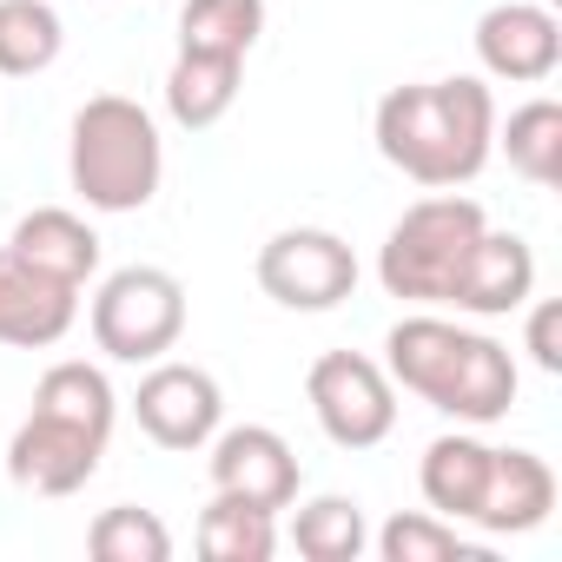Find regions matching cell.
<instances>
[{"label":"cell","mask_w":562,"mask_h":562,"mask_svg":"<svg viewBox=\"0 0 562 562\" xmlns=\"http://www.w3.org/2000/svg\"><path fill=\"white\" fill-rule=\"evenodd\" d=\"M378 153L404 179H417L430 192L470 186L496 153V100H490V87L470 80V74L391 87L378 100Z\"/></svg>","instance_id":"1"},{"label":"cell","mask_w":562,"mask_h":562,"mask_svg":"<svg viewBox=\"0 0 562 562\" xmlns=\"http://www.w3.org/2000/svg\"><path fill=\"white\" fill-rule=\"evenodd\" d=\"M384 371L391 384H404L411 397H424L430 411L483 430L496 417H509L516 404V358L509 345H496L490 331H463L437 312L397 318L384 338Z\"/></svg>","instance_id":"2"},{"label":"cell","mask_w":562,"mask_h":562,"mask_svg":"<svg viewBox=\"0 0 562 562\" xmlns=\"http://www.w3.org/2000/svg\"><path fill=\"white\" fill-rule=\"evenodd\" d=\"M67 172L93 212H146L166 179V146H159L153 113L126 93H93L74 113Z\"/></svg>","instance_id":"3"},{"label":"cell","mask_w":562,"mask_h":562,"mask_svg":"<svg viewBox=\"0 0 562 562\" xmlns=\"http://www.w3.org/2000/svg\"><path fill=\"white\" fill-rule=\"evenodd\" d=\"M483 232H490L483 205L463 199L457 186L417 199V205L391 225V238H384V251H378L384 292L404 299V305H450V292H457V278H463V265H470V251H476Z\"/></svg>","instance_id":"4"},{"label":"cell","mask_w":562,"mask_h":562,"mask_svg":"<svg viewBox=\"0 0 562 562\" xmlns=\"http://www.w3.org/2000/svg\"><path fill=\"white\" fill-rule=\"evenodd\" d=\"M87 325L113 364H153L186 338V285L159 265H120L100 278Z\"/></svg>","instance_id":"5"},{"label":"cell","mask_w":562,"mask_h":562,"mask_svg":"<svg viewBox=\"0 0 562 562\" xmlns=\"http://www.w3.org/2000/svg\"><path fill=\"white\" fill-rule=\"evenodd\" d=\"M258 292L285 312H338L358 292V251L325 225H292L258 245Z\"/></svg>","instance_id":"6"},{"label":"cell","mask_w":562,"mask_h":562,"mask_svg":"<svg viewBox=\"0 0 562 562\" xmlns=\"http://www.w3.org/2000/svg\"><path fill=\"white\" fill-rule=\"evenodd\" d=\"M312 417L338 450H378L397 430V384L364 351H325L305 378Z\"/></svg>","instance_id":"7"},{"label":"cell","mask_w":562,"mask_h":562,"mask_svg":"<svg viewBox=\"0 0 562 562\" xmlns=\"http://www.w3.org/2000/svg\"><path fill=\"white\" fill-rule=\"evenodd\" d=\"M133 417H139V430H146L159 450H205V443L218 437L225 391H218V378L199 371V364L153 358V371H146L139 391H133Z\"/></svg>","instance_id":"8"},{"label":"cell","mask_w":562,"mask_h":562,"mask_svg":"<svg viewBox=\"0 0 562 562\" xmlns=\"http://www.w3.org/2000/svg\"><path fill=\"white\" fill-rule=\"evenodd\" d=\"M100 457H106V437H93L67 417L27 411V424L8 443V476L34 496H74L100 476Z\"/></svg>","instance_id":"9"},{"label":"cell","mask_w":562,"mask_h":562,"mask_svg":"<svg viewBox=\"0 0 562 562\" xmlns=\"http://www.w3.org/2000/svg\"><path fill=\"white\" fill-rule=\"evenodd\" d=\"M212 490L258 503V509H292L299 503V450L271 424H238L212 437Z\"/></svg>","instance_id":"10"},{"label":"cell","mask_w":562,"mask_h":562,"mask_svg":"<svg viewBox=\"0 0 562 562\" xmlns=\"http://www.w3.org/2000/svg\"><path fill=\"white\" fill-rule=\"evenodd\" d=\"M476 60L490 80L509 87H542L562 60V21L542 8V0H503L476 21Z\"/></svg>","instance_id":"11"},{"label":"cell","mask_w":562,"mask_h":562,"mask_svg":"<svg viewBox=\"0 0 562 562\" xmlns=\"http://www.w3.org/2000/svg\"><path fill=\"white\" fill-rule=\"evenodd\" d=\"M74 318H80V292L0 245V345L47 351L74 331Z\"/></svg>","instance_id":"12"},{"label":"cell","mask_w":562,"mask_h":562,"mask_svg":"<svg viewBox=\"0 0 562 562\" xmlns=\"http://www.w3.org/2000/svg\"><path fill=\"white\" fill-rule=\"evenodd\" d=\"M529 299H536V251H529V238L483 232L470 265H463V278H457V292H450V305L470 312V318H509Z\"/></svg>","instance_id":"13"},{"label":"cell","mask_w":562,"mask_h":562,"mask_svg":"<svg viewBox=\"0 0 562 562\" xmlns=\"http://www.w3.org/2000/svg\"><path fill=\"white\" fill-rule=\"evenodd\" d=\"M549 509H555V470L536 450H496L483 503H476V529L483 536H529L549 522Z\"/></svg>","instance_id":"14"},{"label":"cell","mask_w":562,"mask_h":562,"mask_svg":"<svg viewBox=\"0 0 562 562\" xmlns=\"http://www.w3.org/2000/svg\"><path fill=\"white\" fill-rule=\"evenodd\" d=\"M8 251L27 258L34 271L60 278V285H74V292L100 271V232H93L80 212H67V205H41V212H27V218L14 225Z\"/></svg>","instance_id":"15"},{"label":"cell","mask_w":562,"mask_h":562,"mask_svg":"<svg viewBox=\"0 0 562 562\" xmlns=\"http://www.w3.org/2000/svg\"><path fill=\"white\" fill-rule=\"evenodd\" d=\"M490 443L483 437H470V430H450V437H437L430 450H424V463H417V490H424V503H430V516H443V522H476V503H483V483H490Z\"/></svg>","instance_id":"16"},{"label":"cell","mask_w":562,"mask_h":562,"mask_svg":"<svg viewBox=\"0 0 562 562\" xmlns=\"http://www.w3.org/2000/svg\"><path fill=\"white\" fill-rule=\"evenodd\" d=\"M245 87V60H218V54H179L172 74H166V113L186 126V133H205L232 113Z\"/></svg>","instance_id":"17"},{"label":"cell","mask_w":562,"mask_h":562,"mask_svg":"<svg viewBox=\"0 0 562 562\" xmlns=\"http://www.w3.org/2000/svg\"><path fill=\"white\" fill-rule=\"evenodd\" d=\"M34 411L67 417V424H80V430H93V437H113L120 397H113V384H106V371H100V364L67 358V364H54V371L34 384Z\"/></svg>","instance_id":"18"},{"label":"cell","mask_w":562,"mask_h":562,"mask_svg":"<svg viewBox=\"0 0 562 562\" xmlns=\"http://www.w3.org/2000/svg\"><path fill=\"white\" fill-rule=\"evenodd\" d=\"M278 549V516L238 496H218L199 509V555L205 562H271Z\"/></svg>","instance_id":"19"},{"label":"cell","mask_w":562,"mask_h":562,"mask_svg":"<svg viewBox=\"0 0 562 562\" xmlns=\"http://www.w3.org/2000/svg\"><path fill=\"white\" fill-rule=\"evenodd\" d=\"M265 34V0H186L179 8V54L245 60Z\"/></svg>","instance_id":"20"},{"label":"cell","mask_w":562,"mask_h":562,"mask_svg":"<svg viewBox=\"0 0 562 562\" xmlns=\"http://www.w3.org/2000/svg\"><path fill=\"white\" fill-rule=\"evenodd\" d=\"M67 47V27L47 0H0V80L47 74Z\"/></svg>","instance_id":"21"},{"label":"cell","mask_w":562,"mask_h":562,"mask_svg":"<svg viewBox=\"0 0 562 562\" xmlns=\"http://www.w3.org/2000/svg\"><path fill=\"white\" fill-rule=\"evenodd\" d=\"M496 146L509 153V172H522L529 186H555L562 179V106L522 100L509 120H496Z\"/></svg>","instance_id":"22"},{"label":"cell","mask_w":562,"mask_h":562,"mask_svg":"<svg viewBox=\"0 0 562 562\" xmlns=\"http://www.w3.org/2000/svg\"><path fill=\"white\" fill-rule=\"evenodd\" d=\"M292 542L305 562H358L371 549V522L358 496H312L292 516Z\"/></svg>","instance_id":"23"},{"label":"cell","mask_w":562,"mask_h":562,"mask_svg":"<svg viewBox=\"0 0 562 562\" xmlns=\"http://www.w3.org/2000/svg\"><path fill=\"white\" fill-rule=\"evenodd\" d=\"M371 542H378L384 562H483V555H490V549L463 542L457 522H443V516H430V509H397Z\"/></svg>","instance_id":"24"},{"label":"cell","mask_w":562,"mask_h":562,"mask_svg":"<svg viewBox=\"0 0 562 562\" xmlns=\"http://www.w3.org/2000/svg\"><path fill=\"white\" fill-rule=\"evenodd\" d=\"M87 549L100 562H172V529L139 503H113V509L93 516Z\"/></svg>","instance_id":"25"},{"label":"cell","mask_w":562,"mask_h":562,"mask_svg":"<svg viewBox=\"0 0 562 562\" xmlns=\"http://www.w3.org/2000/svg\"><path fill=\"white\" fill-rule=\"evenodd\" d=\"M522 351L536 358V371H562V305L555 299H536L529 305V325H522Z\"/></svg>","instance_id":"26"}]
</instances>
